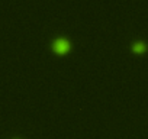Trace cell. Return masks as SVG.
Wrapping results in <instances>:
<instances>
[{
  "label": "cell",
  "mask_w": 148,
  "mask_h": 139,
  "mask_svg": "<svg viewBox=\"0 0 148 139\" xmlns=\"http://www.w3.org/2000/svg\"><path fill=\"white\" fill-rule=\"evenodd\" d=\"M132 49H134V51H142V49H144V42H142V41H135V42H132Z\"/></svg>",
  "instance_id": "cell-2"
},
{
  "label": "cell",
  "mask_w": 148,
  "mask_h": 139,
  "mask_svg": "<svg viewBox=\"0 0 148 139\" xmlns=\"http://www.w3.org/2000/svg\"><path fill=\"white\" fill-rule=\"evenodd\" d=\"M68 46H70V44H68V41L64 39V38H55V39L52 41V48H54L57 52H64Z\"/></svg>",
  "instance_id": "cell-1"
}]
</instances>
